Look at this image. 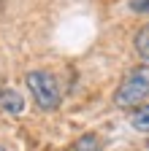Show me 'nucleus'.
<instances>
[{
	"mask_svg": "<svg viewBox=\"0 0 149 151\" xmlns=\"http://www.w3.org/2000/svg\"><path fill=\"white\" fill-rule=\"evenodd\" d=\"M25 84H27V92L30 97L35 100L41 111H57L60 103H63V89L57 84V78L49 73V70H30L25 76Z\"/></svg>",
	"mask_w": 149,
	"mask_h": 151,
	"instance_id": "f03ea898",
	"label": "nucleus"
},
{
	"mask_svg": "<svg viewBox=\"0 0 149 151\" xmlns=\"http://www.w3.org/2000/svg\"><path fill=\"white\" fill-rule=\"evenodd\" d=\"M130 127L138 132H149V105H138L130 113Z\"/></svg>",
	"mask_w": 149,
	"mask_h": 151,
	"instance_id": "39448f33",
	"label": "nucleus"
},
{
	"mask_svg": "<svg viewBox=\"0 0 149 151\" xmlns=\"http://www.w3.org/2000/svg\"><path fill=\"white\" fill-rule=\"evenodd\" d=\"M130 8L136 14H149V0H130Z\"/></svg>",
	"mask_w": 149,
	"mask_h": 151,
	"instance_id": "0eeeda50",
	"label": "nucleus"
},
{
	"mask_svg": "<svg viewBox=\"0 0 149 151\" xmlns=\"http://www.w3.org/2000/svg\"><path fill=\"white\" fill-rule=\"evenodd\" d=\"M149 97V65H138L125 73L114 92V105L119 108H138Z\"/></svg>",
	"mask_w": 149,
	"mask_h": 151,
	"instance_id": "f257e3e1",
	"label": "nucleus"
},
{
	"mask_svg": "<svg viewBox=\"0 0 149 151\" xmlns=\"http://www.w3.org/2000/svg\"><path fill=\"white\" fill-rule=\"evenodd\" d=\"M0 105H3L6 111H11V113H22V111H25L22 94L14 92V89H0Z\"/></svg>",
	"mask_w": 149,
	"mask_h": 151,
	"instance_id": "7ed1b4c3",
	"label": "nucleus"
},
{
	"mask_svg": "<svg viewBox=\"0 0 149 151\" xmlns=\"http://www.w3.org/2000/svg\"><path fill=\"white\" fill-rule=\"evenodd\" d=\"M100 138L98 135H92V132H87V135H81L76 143L71 146V151H100Z\"/></svg>",
	"mask_w": 149,
	"mask_h": 151,
	"instance_id": "423d86ee",
	"label": "nucleus"
},
{
	"mask_svg": "<svg viewBox=\"0 0 149 151\" xmlns=\"http://www.w3.org/2000/svg\"><path fill=\"white\" fill-rule=\"evenodd\" d=\"M133 46H136L138 57L149 65V24L138 27V32H136V38H133Z\"/></svg>",
	"mask_w": 149,
	"mask_h": 151,
	"instance_id": "20e7f679",
	"label": "nucleus"
},
{
	"mask_svg": "<svg viewBox=\"0 0 149 151\" xmlns=\"http://www.w3.org/2000/svg\"><path fill=\"white\" fill-rule=\"evenodd\" d=\"M0 151H6V148H0Z\"/></svg>",
	"mask_w": 149,
	"mask_h": 151,
	"instance_id": "6e6552de",
	"label": "nucleus"
}]
</instances>
